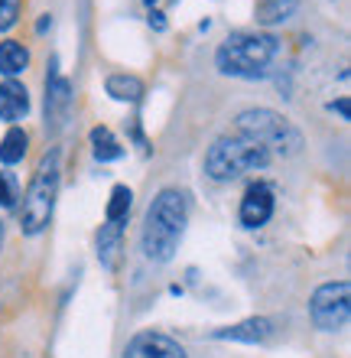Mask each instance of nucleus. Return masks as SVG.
Returning a JSON list of instances; mask_svg holds the SVG:
<instances>
[{
  "label": "nucleus",
  "mask_w": 351,
  "mask_h": 358,
  "mask_svg": "<svg viewBox=\"0 0 351 358\" xmlns=\"http://www.w3.org/2000/svg\"><path fill=\"white\" fill-rule=\"evenodd\" d=\"M150 27H156V29H163V27H166V20H163V13H160V10H153V13H150Z\"/></svg>",
  "instance_id": "nucleus-21"
},
{
  "label": "nucleus",
  "mask_w": 351,
  "mask_h": 358,
  "mask_svg": "<svg viewBox=\"0 0 351 358\" xmlns=\"http://www.w3.org/2000/svg\"><path fill=\"white\" fill-rule=\"evenodd\" d=\"M27 131L23 127H10L7 134H3V141H0V163H7V166H13V163L23 160V153H27Z\"/></svg>",
  "instance_id": "nucleus-17"
},
{
  "label": "nucleus",
  "mask_w": 351,
  "mask_h": 358,
  "mask_svg": "<svg viewBox=\"0 0 351 358\" xmlns=\"http://www.w3.org/2000/svg\"><path fill=\"white\" fill-rule=\"evenodd\" d=\"M143 3H147V7H153V3H156V0H143Z\"/></svg>",
  "instance_id": "nucleus-23"
},
{
  "label": "nucleus",
  "mask_w": 351,
  "mask_h": 358,
  "mask_svg": "<svg viewBox=\"0 0 351 358\" xmlns=\"http://www.w3.org/2000/svg\"><path fill=\"white\" fill-rule=\"evenodd\" d=\"M274 215V189L267 182H251L241 199V225L244 228H260Z\"/></svg>",
  "instance_id": "nucleus-8"
},
{
  "label": "nucleus",
  "mask_w": 351,
  "mask_h": 358,
  "mask_svg": "<svg viewBox=\"0 0 351 358\" xmlns=\"http://www.w3.org/2000/svg\"><path fill=\"white\" fill-rule=\"evenodd\" d=\"M299 7V0H257V23L260 27H276V23H283L290 20Z\"/></svg>",
  "instance_id": "nucleus-13"
},
{
  "label": "nucleus",
  "mask_w": 351,
  "mask_h": 358,
  "mask_svg": "<svg viewBox=\"0 0 351 358\" xmlns=\"http://www.w3.org/2000/svg\"><path fill=\"white\" fill-rule=\"evenodd\" d=\"M29 114V92L20 85L17 78H7L0 85V121L17 124Z\"/></svg>",
  "instance_id": "nucleus-11"
},
{
  "label": "nucleus",
  "mask_w": 351,
  "mask_h": 358,
  "mask_svg": "<svg viewBox=\"0 0 351 358\" xmlns=\"http://www.w3.org/2000/svg\"><path fill=\"white\" fill-rule=\"evenodd\" d=\"M20 17V0H0V33H7Z\"/></svg>",
  "instance_id": "nucleus-20"
},
{
  "label": "nucleus",
  "mask_w": 351,
  "mask_h": 358,
  "mask_svg": "<svg viewBox=\"0 0 351 358\" xmlns=\"http://www.w3.org/2000/svg\"><path fill=\"white\" fill-rule=\"evenodd\" d=\"M17 199H20V192H17V179L10 176V173H0V206H3V208L17 206Z\"/></svg>",
  "instance_id": "nucleus-19"
},
{
  "label": "nucleus",
  "mask_w": 351,
  "mask_h": 358,
  "mask_svg": "<svg viewBox=\"0 0 351 358\" xmlns=\"http://www.w3.org/2000/svg\"><path fill=\"white\" fill-rule=\"evenodd\" d=\"M105 88L114 101H127V104L140 101V94H143V82L137 76H111L105 82Z\"/></svg>",
  "instance_id": "nucleus-16"
},
{
  "label": "nucleus",
  "mask_w": 351,
  "mask_h": 358,
  "mask_svg": "<svg viewBox=\"0 0 351 358\" xmlns=\"http://www.w3.org/2000/svg\"><path fill=\"white\" fill-rule=\"evenodd\" d=\"M117 251H121V225L117 222H105L98 231V257L105 267H114Z\"/></svg>",
  "instance_id": "nucleus-15"
},
{
  "label": "nucleus",
  "mask_w": 351,
  "mask_h": 358,
  "mask_svg": "<svg viewBox=\"0 0 351 358\" xmlns=\"http://www.w3.org/2000/svg\"><path fill=\"white\" fill-rule=\"evenodd\" d=\"M309 316H313L315 329L322 332H342L351 316V287L348 280L322 283L309 300Z\"/></svg>",
  "instance_id": "nucleus-6"
},
{
  "label": "nucleus",
  "mask_w": 351,
  "mask_h": 358,
  "mask_svg": "<svg viewBox=\"0 0 351 358\" xmlns=\"http://www.w3.org/2000/svg\"><path fill=\"white\" fill-rule=\"evenodd\" d=\"M215 339H231V342H247V345H264L276 336V326L274 320L267 316H251L244 322H234V326H225V329L211 332Z\"/></svg>",
  "instance_id": "nucleus-10"
},
{
  "label": "nucleus",
  "mask_w": 351,
  "mask_h": 358,
  "mask_svg": "<svg viewBox=\"0 0 351 358\" xmlns=\"http://www.w3.org/2000/svg\"><path fill=\"white\" fill-rule=\"evenodd\" d=\"M237 134H247L270 150V157H296L303 150V134L293 127L290 117L270 108H247L237 114Z\"/></svg>",
  "instance_id": "nucleus-5"
},
{
  "label": "nucleus",
  "mask_w": 351,
  "mask_h": 358,
  "mask_svg": "<svg viewBox=\"0 0 351 358\" xmlns=\"http://www.w3.org/2000/svg\"><path fill=\"white\" fill-rule=\"evenodd\" d=\"M186 225H189L186 192L172 186L160 189L147 208V218H143V255L156 264L172 261V255L179 251L182 235H186Z\"/></svg>",
  "instance_id": "nucleus-1"
},
{
  "label": "nucleus",
  "mask_w": 351,
  "mask_h": 358,
  "mask_svg": "<svg viewBox=\"0 0 351 358\" xmlns=\"http://www.w3.org/2000/svg\"><path fill=\"white\" fill-rule=\"evenodd\" d=\"M27 66H29V52L23 43H17V39L0 43V76L17 78L20 72H27Z\"/></svg>",
  "instance_id": "nucleus-12"
},
{
  "label": "nucleus",
  "mask_w": 351,
  "mask_h": 358,
  "mask_svg": "<svg viewBox=\"0 0 351 358\" xmlns=\"http://www.w3.org/2000/svg\"><path fill=\"white\" fill-rule=\"evenodd\" d=\"M274 160L260 141L247 137V134H225L209 147L205 153V173L215 182H231V179L244 176V173L264 170L267 163Z\"/></svg>",
  "instance_id": "nucleus-3"
},
{
  "label": "nucleus",
  "mask_w": 351,
  "mask_h": 358,
  "mask_svg": "<svg viewBox=\"0 0 351 358\" xmlns=\"http://www.w3.org/2000/svg\"><path fill=\"white\" fill-rule=\"evenodd\" d=\"M332 108H335V111H338V114H342L345 121H348V98H342V101H338V104H332Z\"/></svg>",
  "instance_id": "nucleus-22"
},
{
  "label": "nucleus",
  "mask_w": 351,
  "mask_h": 358,
  "mask_svg": "<svg viewBox=\"0 0 351 358\" xmlns=\"http://www.w3.org/2000/svg\"><path fill=\"white\" fill-rule=\"evenodd\" d=\"M68 111H72V85L59 76V66L52 59V69H49V78H46V121L52 127H62Z\"/></svg>",
  "instance_id": "nucleus-9"
},
{
  "label": "nucleus",
  "mask_w": 351,
  "mask_h": 358,
  "mask_svg": "<svg viewBox=\"0 0 351 358\" xmlns=\"http://www.w3.org/2000/svg\"><path fill=\"white\" fill-rule=\"evenodd\" d=\"M130 199H133V192L127 186H114L111 189V202H107V222H117L121 225L124 218H127V212H130Z\"/></svg>",
  "instance_id": "nucleus-18"
},
{
  "label": "nucleus",
  "mask_w": 351,
  "mask_h": 358,
  "mask_svg": "<svg viewBox=\"0 0 351 358\" xmlns=\"http://www.w3.org/2000/svg\"><path fill=\"white\" fill-rule=\"evenodd\" d=\"M91 153H95L98 163H111V160H121L124 157V147L117 143V137L107 127H95L91 131Z\"/></svg>",
  "instance_id": "nucleus-14"
},
{
  "label": "nucleus",
  "mask_w": 351,
  "mask_h": 358,
  "mask_svg": "<svg viewBox=\"0 0 351 358\" xmlns=\"http://www.w3.org/2000/svg\"><path fill=\"white\" fill-rule=\"evenodd\" d=\"M276 56V39L270 33H234L218 46L215 66L231 78H264Z\"/></svg>",
  "instance_id": "nucleus-4"
},
{
  "label": "nucleus",
  "mask_w": 351,
  "mask_h": 358,
  "mask_svg": "<svg viewBox=\"0 0 351 358\" xmlns=\"http://www.w3.org/2000/svg\"><path fill=\"white\" fill-rule=\"evenodd\" d=\"M59 182H62V153H59V147H52L39 160L36 173L29 179L27 196H23V206H20V228H23V235H43L49 228V218H52L56 196H59Z\"/></svg>",
  "instance_id": "nucleus-2"
},
{
  "label": "nucleus",
  "mask_w": 351,
  "mask_h": 358,
  "mask_svg": "<svg viewBox=\"0 0 351 358\" xmlns=\"http://www.w3.org/2000/svg\"><path fill=\"white\" fill-rule=\"evenodd\" d=\"M121 358H189L176 339L163 336V332H137Z\"/></svg>",
  "instance_id": "nucleus-7"
}]
</instances>
